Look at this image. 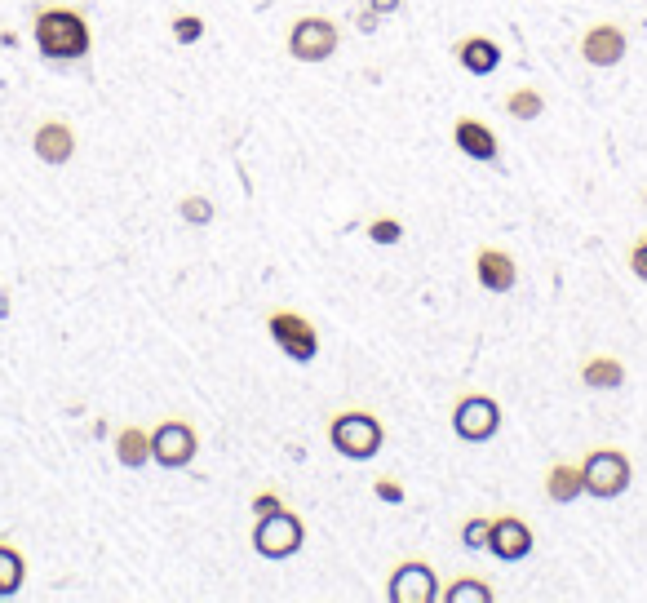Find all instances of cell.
Masks as SVG:
<instances>
[{
  "label": "cell",
  "instance_id": "e0dca14e",
  "mask_svg": "<svg viewBox=\"0 0 647 603\" xmlns=\"http://www.w3.org/2000/svg\"><path fill=\"white\" fill-rule=\"evenodd\" d=\"M581 382L590 386V391H616V386L625 382V364L616 360V355H590V360L581 364Z\"/></svg>",
  "mask_w": 647,
  "mask_h": 603
},
{
  "label": "cell",
  "instance_id": "3957f363",
  "mask_svg": "<svg viewBox=\"0 0 647 603\" xmlns=\"http://www.w3.org/2000/svg\"><path fill=\"white\" fill-rule=\"evenodd\" d=\"M302 541H306V528L289 506L253 519V550H258L262 559H289L302 550Z\"/></svg>",
  "mask_w": 647,
  "mask_h": 603
},
{
  "label": "cell",
  "instance_id": "9c48e42d",
  "mask_svg": "<svg viewBox=\"0 0 647 603\" xmlns=\"http://www.w3.org/2000/svg\"><path fill=\"white\" fill-rule=\"evenodd\" d=\"M390 603H435L439 599V577L430 564L421 559H404L395 572H390V586H386Z\"/></svg>",
  "mask_w": 647,
  "mask_h": 603
},
{
  "label": "cell",
  "instance_id": "484cf974",
  "mask_svg": "<svg viewBox=\"0 0 647 603\" xmlns=\"http://www.w3.org/2000/svg\"><path fill=\"white\" fill-rule=\"evenodd\" d=\"M630 271L647 284V235H639V240L630 244Z\"/></svg>",
  "mask_w": 647,
  "mask_h": 603
},
{
  "label": "cell",
  "instance_id": "83f0119b",
  "mask_svg": "<svg viewBox=\"0 0 647 603\" xmlns=\"http://www.w3.org/2000/svg\"><path fill=\"white\" fill-rule=\"evenodd\" d=\"M373 493L382 497V502H404V484H395V479H377Z\"/></svg>",
  "mask_w": 647,
  "mask_h": 603
},
{
  "label": "cell",
  "instance_id": "9a60e30c",
  "mask_svg": "<svg viewBox=\"0 0 647 603\" xmlns=\"http://www.w3.org/2000/svg\"><path fill=\"white\" fill-rule=\"evenodd\" d=\"M453 142L466 151L470 160H484V165L488 160H497V134H492L479 116H461L453 125Z\"/></svg>",
  "mask_w": 647,
  "mask_h": 603
},
{
  "label": "cell",
  "instance_id": "30bf717a",
  "mask_svg": "<svg viewBox=\"0 0 647 603\" xmlns=\"http://www.w3.org/2000/svg\"><path fill=\"white\" fill-rule=\"evenodd\" d=\"M488 550L501 559V564H519V559H528V555H532V528L523 524L519 515H501V519H492Z\"/></svg>",
  "mask_w": 647,
  "mask_h": 603
},
{
  "label": "cell",
  "instance_id": "4fadbf2b",
  "mask_svg": "<svg viewBox=\"0 0 647 603\" xmlns=\"http://www.w3.org/2000/svg\"><path fill=\"white\" fill-rule=\"evenodd\" d=\"M32 147L45 165H67V160L76 156V129H71L67 120H45V125L36 129Z\"/></svg>",
  "mask_w": 647,
  "mask_h": 603
},
{
  "label": "cell",
  "instance_id": "8fae6325",
  "mask_svg": "<svg viewBox=\"0 0 647 603\" xmlns=\"http://www.w3.org/2000/svg\"><path fill=\"white\" fill-rule=\"evenodd\" d=\"M581 58L590 67H616L625 58V32L616 23H594L581 36Z\"/></svg>",
  "mask_w": 647,
  "mask_h": 603
},
{
  "label": "cell",
  "instance_id": "5bb4252c",
  "mask_svg": "<svg viewBox=\"0 0 647 603\" xmlns=\"http://www.w3.org/2000/svg\"><path fill=\"white\" fill-rule=\"evenodd\" d=\"M457 63L470 71V76H492V71L501 67V45L488 36H461L453 45Z\"/></svg>",
  "mask_w": 647,
  "mask_h": 603
},
{
  "label": "cell",
  "instance_id": "f546056e",
  "mask_svg": "<svg viewBox=\"0 0 647 603\" xmlns=\"http://www.w3.org/2000/svg\"><path fill=\"white\" fill-rule=\"evenodd\" d=\"M399 5H404V0H368V9H373V14H382V18H386V14H395Z\"/></svg>",
  "mask_w": 647,
  "mask_h": 603
},
{
  "label": "cell",
  "instance_id": "ffe728a7",
  "mask_svg": "<svg viewBox=\"0 0 647 603\" xmlns=\"http://www.w3.org/2000/svg\"><path fill=\"white\" fill-rule=\"evenodd\" d=\"M492 586L484 577H457L453 586L444 590V603H492Z\"/></svg>",
  "mask_w": 647,
  "mask_h": 603
},
{
  "label": "cell",
  "instance_id": "4dcf8cb0",
  "mask_svg": "<svg viewBox=\"0 0 647 603\" xmlns=\"http://www.w3.org/2000/svg\"><path fill=\"white\" fill-rule=\"evenodd\" d=\"M643 204H647V196H643Z\"/></svg>",
  "mask_w": 647,
  "mask_h": 603
},
{
  "label": "cell",
  "instance_id": "ac0fdd59",
  "mask_svg": "<svg viewBox=\"0 0 647 603\" xmlns=\"http://www.w3.org/2000/svg\"><path fill=\"white\" fill-rule=\"evenodd\" d=\"M116 462L125 470H142L151 462V435L138 431V426H125V431L116 435Z\"/></svg>",
  "mask_w": 647,
  "mask_h": 603
},
{
  "label": "cell",
  "instance_id": "cb8c5ba5",
  "mask_svg": "<svg viewBox=\"0 0 647 603\" xmlns=\"http://www.w3.org/2000/svg\"><path fill=\"white\" fill-rule=\"evenodd\" d=\"M488 533H492V519H466V524H461L466 550H488Z\"/></svg>",
  "mask_w": 647,
  "mask_h": 603
},
{
  "label": "cell",
  "instance_id": "8992f818",
  "mask_svg": "<svg viewBox=\"0 0 647 603\" xmlns=\"http://www.w3.org/2000/svg\"><path fill=\"white\" fill-rule=\"evenodd\" d=\"M195 448H200V435H195L191 422L182 417H169L151 431V462L164 466V470H182L195 462Z\"/></svg>",
  "mask_w": 647,
  "mask_h": 603
},
{
  "label": "cell",
  "instance_id": "f1b7e54d",
  "mask_svg": "<svg viewBox=\"0 0 647 603\" xmlns=\"http://www.w3.org/2000/svg\"><path fill=\"white\" fill-rule=\"evenodd\" d=\"M377 23H382V14H373V9L355 14V27H359V32H377Z\"/></svg>",
  "mask_w": 647,
  "mask_h": 603
},
{
  "label": "cell",
  "instance_id": "7a4b0ae2",
  "mask_svg": "<svg viewBox=\"0 0 647 603\" xmlns=\"http://www.w3.org/2000/svg\"><path fill=\"white\" fill-rule=\"evenodd\" d=\"M328 444H333L342 457H351V462H373L386 444V431L373 413L351 408V413H337L333 422H328Z\"/></svg>",
  "mask_w": 647,
  "mask_h": 603
},
{
  "label": "cell",
  "instance_id": "ba28073f",
  "mask_svg": "<svg viewBox=\"0 0 647 603\" xmlns=\"http://www.w3.org/2000/svg\"><path fill=\"white\" fill-rule=\"evenodd\" d=\"M289 54L297 58V63H324V58L337 54V27L328 23V18H297V23L289 27Z\"/></svg>",
  "mask_w": 647,
  "mask_h": 603
},
{
  "label": "cell",
  "instance_id": "277c9868",
  "mask_svg": "<svg viewBox=\"0 0 647 603\" xmlns=\"http://www.w3.org/2000/svg\"><path fill=\"white\" fill-rule=\"evenodd\" d=\"M581 475H585V493L599 497V502H612V497H621L625 488H630L634 470L621 448H594L581 462Z\"/></svg>",
  "mask_w": 647,
  "mask_h": 603
},
{
  "label": "cell",
  "instance_id": "7c38bea8",
  "mask_svg": "<svg viewBox=\"0 0 647 603\" xmlns=\"http://www.w3.org/2000/svg\"><path fill=\"white\" fill-rule=\"evenodd\" d=\"M475 275L488 293H510L519 284V267L506 249H479L475 253Z\"/></svg>",
  "mask_w": 647,
  "mask_h": 603
},
{
  "label": "cell",
  "instance_id": "d4e9b609",
  "mask_svg": "<svg viewBox=\"0 0 647 603\" xmlns=\"http://www.w3.org/2000/svg\"><path fill=\"white\" fill-rule=\"evenodd\" d=\"M204 36V23L195 14H182V18H173V40L178 45H195V40Z\"/></svg>",
  "mask_w": 647,
  "mask_h": 603
},
{
  "label": "cell",
  "instance_id": "6da1fadb",
  "mask_svg": "<svg viewBox=\"0 0 647 603\" xmlns=\"http://www.w3.org/2000/svg\"><path fill=\"white\" fill-rule=\"evenodd\" d=\"M32 36H36V49L54 63H71V58H85L94 36H89V23L80 9H67V5H49V9H36V23H32Z\"/></svg>",
  "mask_w": 647,
  "mask_h": 603
},
{
  "label": "cell",
  "instance_id": "52a82bcc",
  "mask_svg": "<svg viewBox=\"0 0 647 603\" xmlns=\"http://www.w3.org/2000/svg\"><path fill=\"white\" fill-rule=\"evenodd\" d=\"M453 431L466 439V444H488L492 435L501 431V404L492 395H461L453 408Z\"/></svg>",
  "mask_w": 647,
  "mask_h": 603
},
{
  "label": "cell",
  "instance_id": "603a6c76",
  "mask_svg": "<svg viewBox=\"0 0 647 603\" xmlns=\"http://www.w3.org/2000/svg\"><path fill=\"white\" fill-rule=\"evenodd\" d=\"M368 240L373 244H399L404 240V222L399 218H373L368 222Z\"/></svg>",
  "mask_w": 647,
  "mask_h": 603
},
{
  "label": "cell",
  "instance_id": "2e32d148",
  "mask_svg": "<svg viewBox=\"0 0 647 603\" xmlns=\"http://www.w3.org/2000/svg\"><path fill=\"white\" fill-rule=\"evenodd\" d=\"M585 493V475H581V466H572V462H554L546 470V497L554 506H572L577 497Z\"/></svg>",
  "mask_w": 647,
  "mask_h": 603
},
{
  "label": "cell",
  "instance_id": "d6986e66",
  "mask_svg": "<svg viewBox=\"0 0 647 603\" xmlns=\"http://www.w3.org/2000/svg\"><path fill=\"white\" fill-rule=\"evenodd\" d=\"M23 577H27L23 555H18L9 541H0V599L18 595V590H23Z\"/></svg>",
  "mask_w": 647,
  "mask_h": 603
},
{
  "label": "cell",
  "instance_id": "5b68a950",
  "mask_svg": "<svg viewBox=\"0 0 647 603\" xmlns=\"http://www.w3.org/2000/svg\"><path fill=\"white\" fill-rule=\"evenodd\" d=\"M266 333H271L275 346L297 364H311L315 355H320V333H315V324L306 320L302 311H271L266 315Z\"/></svg>",
  "mask_w": 647,
  "mask_h": 603
},
{
  "label": "cell",
  "instance_id": "7402d4cb",
  "mask_svg": "<svg viewBox=\"0 0 647 603\" xmlns=\"http://www.w3.org/2000/svg\"><path fill=\"white\" fill-rule=\"evenodd\" d=\"M178 213H182V222H187V227H209V222L218 218V209H213L209 196H187L178 204Z\"/></svg>",
  "mask_w": 647,
  "mask_h": 603
},
{
  "label": "cell",
  "instance_id": "44dd1931",
  "mask_svg": "<svg viewBox=\"0 0 647 603\" xmlns=\"http://www.w3.org/2000/svg\"><path fill=\"white\" fill-rule=\"evenodd\" d=\"M506 111H510L515 120H537L541 111H546V98H541L537 89H528V85H523V89H510V94H506Z\"/></svg>",
  "mask_w": 647,
  "mask_h": 603
},
{
  "label": "cell",
  "instance_id": "4316f807",
  "mask_svg": "<svg viewBox=\"0 0 647 603\" xmlns=\"http://www.w3.org/2000/svg\"><path fill=\"white\" fill-rule=\"evenodd\" d=\"M280 493H271V488H262V493H253V519L258 515H271V510H280Z\"/></svg>",
  "mask_w": 647,
  "mask_h": 603
}]
</instances>
